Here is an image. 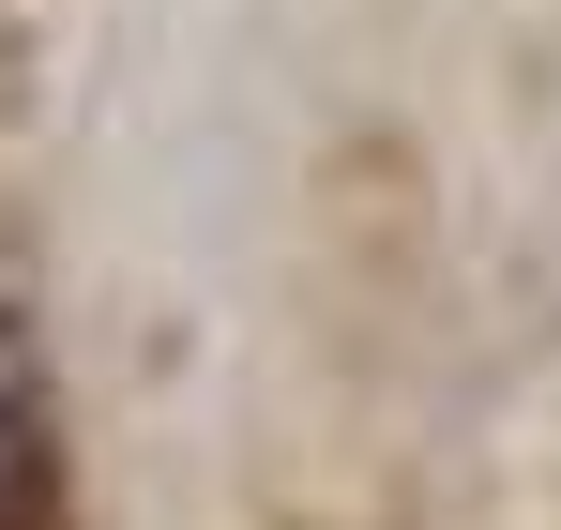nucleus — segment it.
Segmentation results:
<instances>
[{"mask_svg":"<svg viewBox=\"0 0 561 530\" xmlns=\"http://www.w3.org/2000/svg\"><path fill=\"white\" fill-rule=\"evenodd\" d=\"M0 530H46V485H31V394H15V334H0Z\"/></svg>","mask_w":561,"mask_h":530,"instance_id":"f257e3e1","label":"nucleus"}]
</instances>
